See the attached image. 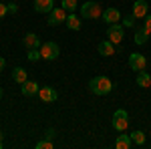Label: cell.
<instances>
[{
    "label": "cell",
    "mask_w": 151,
    "mask_h": 149,
    "mask_svg": "<svg viewBox=\"0 0 151 149\" xmlns=\"http://www.w3.org/2000/svg\"><path fill=\"white\" fill-rule=\"evenodd\" d=\"M89 89H91V93L99 95V97H103V95H109V93L113 91V81L109 79V77H105V75H99V77L91 79Z\"/></svg>",
    "instance_id": "cell-1"
},
{
    "label": "cell",
    "mask_w": 151,
    "mask_h": 149,
    "mask_svg": "<svg viewBox=\"0 0 151 149\" xmlns=\"http://www.w3.org/2000/svg\"><path fill=\"white\" fill-rule=\"evenodd\" d=\"M101 16H103V8H101V4H99V2L89 0V2H85V4L81 6V18L97 20V18H101Z\"/></svg>",
    "instance_id": "cell-2"
},
{
    "label": "cell",
    "mask_w": 151,
    "mask_h": 149,
    "mask_svg": "<svg viewBox=\"0 0 151 149\" xmlns=\"http://www.w3.org/2000/svg\"><path fill=\"white\" fill-rule=\"evenodd\" d=\"M111 125H113V129H115L117 133L127 131V127H129V115H127V111H125V109H117L115 113H113Z\"/></svg>",
    "instance_id": "cell-3"
},
{
    "label": "cell",
    "mask_w": 151,
    "mask_h": 149,
    "mask_svg": "<svg viewBox=\"0 0 151 149\" xmlns=\"http://www.w3.org/2000/svg\"><path fill=\"white\" fill-rule=\"evenodd\" d=\"M58 53H60V48L55 40H47V42H42L40 45V57L45 58V60H55L58 58Z\"/></svg>",
    "instance_id": "cell-4"
},
{
    "label": "cell",
    "mask_w": 151,
    "mask_h": 149,
    "mask_svg": "<svg viewBox=\"0 0 151 149\" xmlns=\"http://www.w3.org/2000/svg\"><path fill=\"white\" fill-rule=\"evenodd\" d=\"M125 38V28H123V24H109V28H107V40H111L113 45H119L121 40Z\"/></svg>",
    "instance_id": "cell-5"
},
{
    "label": "cell",
    "mask_w": 151,
    "mask_h": 149,
    "mask_svg": "<svg viewBox=\"0 0 151 149\" xmlns=\"http://www.w3.org/2000/svg\"><path fill=\"white\" fill-rule=\"evenodd\" d=\"M67 20V10L60 6V8H52L48 12V26H58Z\"/></svg>",
    "instance_id": "cell-6"
},
{
    "label": "cell",
    "mask_w": 151,
    "mask_h": 149,
    "mask_svg": "<svg viewBox=\"0 0 151 149\" xmlns=\"http://www.w3.org/2000/svg\"><path fill=\"white\" fill-rule=\"evenodd\" d=\"M147 67V58L143 57L141 53H133V55H129V69L131 71H145Z\"/></svg>",
    "instance_id": "cell-7"
},
{
    "label": "cell",
    "mask_w": 151,
    "mask_h": 149,
    "mask_svg": "<svg viewBox=\"0 0 151 149\" xmlns=\"http://www.w3.org/2000/svg\"><path fill=\"white\" fill-rule=\"evenodd\" d=\"M38 97H40L42 103H55L58 99V93L55 87H40L38 89Z\"/></svg>",
    "instance_id": "cell-8"
},
{
    "label": "cell",
    "mask_w": 151,
    "mask_h": 149,
    "mask_svg": "<svg viewBox=\"0 0 151 149\" xmlns=\"http://www.w3.org/2000/svg\"><path fill=\"white\" fill-rule=\"evenodd\" d=\"M137 20L141 18H145L147 14H149V6H147V2L145 0H135V4H133V12H131Z\"/></svg>",
    "instance_id": "cell-9"
},
{
    "label": "cell",
    "mask_w": 151,
    "mask_h": 149,
    "mask_svg": "<svg viewBox=\"0 0 151 149\" xmlns=\"http://www.w3.org/2000/svg\"><path fill=\"white\" fill-rule=\"evenodd\" d=\"M103 20L107 24H115V22H121V12L117 10V8H105L103 10Z\"/></svg>",
    "instance_id": "cell-10"
},
{
    "label": "cell",
    "mask_w": 151,
    "mask_h": 149,
    "mask_svg": "<svg viewBox=\"0 0 151 149\" xmlns=\"http://www.w3.org/2000/svg\"><path fill=\"white\" fill-rule=\"evenodd\" d=\"M55 8V0H35V10L40 14H48Z\"/></svg>",
    "instance_id": "cell-11"
},
{
    "label": "cell",
    "mask_w": 151,
    "mask_h": 149,
    "mask_svg": "<svg viewBox=\"0 0 151 149\" xmlns=\"http://www.w3.org/2000/svg\"><path fill=\"white\" fill-rule=\"evenodd\" d=\"M22 45L26 46V48H40V38H38V35H35V32H28V35H24L22 38Z\"/></svg>",
    "instance_id": "cell-12"
},
{
    "label": "cell",
    "mask_w": 151,
    "mask_h": 149,
    "mask_svg": "<svg viewBox=\"0 0 151 149\" xmlns=\"http://www.w3.org/2000/svg\"><path fill=\"white\" fill-rule=\"evenodd\" d=\"M97 50H99V55H103V57H113V55H115V45H113L111 40H103V42H99Z\"/></svg>",
    "instance_id": "cell-13"
},
{
    "label": "cell",
    "mask_w": 151,
    "mask_h": 149,
    "mask_svg": "<svg viewBox=\"0 0 151 149\" xmlns=\"http://www.w3.org/2000/svg\"><path fill=\"white\" fill-rule=\"evenodd\" d=\"M20 89H22V95H24V97L38 95V85H36L35 81H24L22 85H20Z\"/></svg>",
    "instance_id": "cell-14"
},
{
    "label": "cell",
    "mask_w": 151,
    "mask_h": 149,
    "mask_svg": "<svg viewBox=\"0 0 151 149\" xmlns=\"http://www.w3.org/2000/svg\"><path fill=\"white\" fill-rule=\"evenodd\" d=\"M115 147L117 149H131V147H133L131 135H125V131L119 133V137H117V141H115Z\"/></svg>",
    "instance_id": "cell-15"
},
{
    "label": "cell",
    "mask_w": 151,
    "mask_h": 149,
    "mask_svg": "<svg viewBox=\"0 0 151 149\" xmlns=\"http://www.w3.org/2000/svg\"><path fill=\"white\" fill-rule=\"evenodd\" d=\"M135 81H137V85L143 87V89H149L151 87V75L147 73V71H139L137 77H135Z\"/></svg>",
    "instance_id": "cell-16"
},
{
    "label": "cell",
    "mask_w": 151,
    "mask_h": 149,
    "mask_svg": "<svg viewBox=\"0 0 151 149\" xmlns=\"http://www.w3.org/2000/svg\"><path fill=\"white\" fill-rule=\"evenodd\" d=\"M65 24L69 26L70 30H81V16H77L75 12H70V14H67Z\"/></svg>",
    "instance_id": "cell-17"
},
{
    "label": "cell",
    "mask_w": 151,
    "mask_h": 149,
    "mask_svg": "<svg viewBox=\"0 0 151 149\" xmlns=\"http://www.w3.org/2000/svg\"><path fill=\"white\" fill-rule=\"evenodd\" d=\"M12 79H14V83L22 85L24 81H28V75H26V71H24L22 67H16V69L12 71Z\"/></svg>",
    "instance_id": "cell-18"
},
{
    "label": "cell",
    "mask_w": 151,
    "mask_h": 149,
    "mask_svg": "<svg viewBox=\"0 0 151 149\" xmlns=\"http://www.w3.org/2000/svg\"><path fill=\"white\" fill-rule=\"evenodd\" d=\"M149 36L151 35L145 30V28H143V26H141V28H137V30H135V45H145Z\"/></svg>",
    "instance_id": "cell-19"
},
{
    "label": "cell",
    "mask_w": 151,
    "mask_h": 149,
    "mask_svg": "<svg viewBox=\"0 0 151 149\" xmlns=\"http://www.w3.org/2000/svg\"><path fill=\"white\" fill-rule=\"evenodd\" d=\"M129 135H131L133 145H145V133L143 131H131Z\"/></svg>",
    "instance_id": "cell-20"
},
{
    "label": "cell",
    "mask_w": 151,
    "mask_h": 149,
    "mask_svg": "<svg viewBox=\"0 0 151 149\" xmlns=\"http://www.w3.org/2000/svg\"><path fill=\"white\" fill-rule=\"evenodd\" d=\"M52 147H55L52 139H40V141H36V149H52Z\"/></svg>",
    "instance_id": "cell-21"
},
{
    "label": "cell",
    "mask_w": 151,
    "mask_h": 149,
    "mask_svg": "<svg viewBox=\"0 0 151 149\" xmlns=\"http://www.w3.org/2000/svg\"><path fill=\"white\" fill-rule=\"evenodd\" d=\"M60 6H63L65 10H69V12H75V8L79 6V2H77V0H63Z\"/></svg>",
    "instance_id": "cell-22"
},
{
    "label": "cell",
    "mask_w": 151,
    "mask_h": 149,
    "mask_svg": "<svg viewBox=\"0 0 151 149\" xmlns=\"http://www.w3.org/2000/svg\"><path fill=\"white\" fill-rule=\"evenodd\" d=\"M40 57V48H28V60H36Z\"/></svg>",
    "instance_id": "cell-23"
},
{
    "label": "cell",
    "mask_w": 151,
    "mask_h": 149,
    "mask_svg": "<svg viewBox=\"0 0 151 149\" xmlns=\"http://www.w3.org/2000/svg\"><path fill=\"white\" fill-rule=\"evenodd\" d=\"M143 20H145V22H143V28H145V30H147V32L151 35V14H147Z\"/></svg>",
    "instance_id": "cell-24"
},
{
    "label": "cell",
    "mask_w": 151,
    "mask_h": 149,
    "mask_svg": "<svg viewBox=\"0 0 151 149\" xmlns=\"http://www.w3.org/2000/svg\"><path fill=\"white\" fill-rule=\"evenodd\" d=\"M135 24V16L131 14V16H127V18H123V26H133Z\"/></svg>",
    "instance_id": "cell-25"
},
{
    "label": "cell",
    "mask_w": 151,
    "mask_h": 149,
    "mask_svg": "<svg viewBox=\"0 0 151 149\" xmlns=\"http://www.w3.org/2000/svg\"><path fill=\"white\" fill-rule=\"evenodd\" d=\"M6 14H8V4H2V2H0V20H2Z\"/></svg>",
    "instance_id": "cell-26"
},
{
    "label": "cell",
    "mask_w": 151,
    "mask_h": 149,
    "mask_svg": "<svg viewBox=\"0 0 151 149\" xmlns=\"http://www.w3.org/2000/svg\"><path fill=\"white\" fill-rule=\"evenodd\" d=\"M16 10H18V6H16L14 2H10V4H8V12H10V14H16Z\"/></svg>",
    "instance_id": "cell-27"
},
{
    "label": "cell",
    "mask_w": 151,
    "mask_h": 149,
    "mask_svg": "<svg viewBox=\"0 0 151 149\" xmlns=\"http://www.w3.org/2000/svg\"><path fill=\"white\" fill-rule=\"evenodd\" d=\"M4 69H6V58H2V57H0V73H2Z\"/></svg>",
    "instance_id": "cell-28"
},
{
    "label": "cell",
    "mask_w": 151,
    "mask_h": 149,
    "mask_svg": "<svg viewBox=\"0 0 151 149\" xmlns=\"http://www.w3.org/2000/svg\"><path fill=\"white\" fill-rule=\"evenodd\" d=\"M47 139H55V131H52V129H48V131H47Z\"/></svg>",
    "instance_id": "cell-29"
},
{
    "label": "cell",
    "mask_w": 151,
    "mask_h": 149,
    "mask_svg": "<svg viewBox=\"0 0 151 149\" xmlns=\"http://www.w3.org/2000/svg\"><path fill=\"white\" fill-rule=\"evenodd\" d=\"M0 97H2V89H0Z\"/></svg>",
    "instance_id": "cell-30"
}]
</instances>
